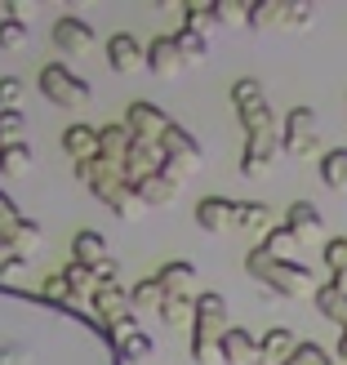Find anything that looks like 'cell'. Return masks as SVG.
<instances>
[{
  "mask_svg": "<svg viewBox=\"0 0 347 365\" xmlns=\"http://www.w3.org/2000/svg\"><path fill=\"white\" fill-rule=\"evenodd\" d=\"M178 187H182V182L170 178V174H152L143 182H130V192H134L138 205H170V200L178 196Z\"/></svg>",
  "mask_w": 347,
  "mask_h": 365,
  "instance_id": "cell-17",
  "label": "cell"
},
{
  "mask_svg": "<svg viewBox=\"0 0 347 365\" xmlns=\"http://www.w3.org/2000/svg\"><path fill=\"white\" fill-rule=\"evenodd\" d=\"M27 134V116L23 112H0V148H14Z\"/></svg>",
  "mask_w": 347,
  "mask_h": 365,
  "instance_id": "cell-36",
  "label": "cell"
},
{
  "mask_svg": "<svg viewBox=\"0 0 347 365\" xmlns=\"http://www.w3.org/2000/svg\"><path fill=\"white\" fill-rule=\"evenodd\" d=\"M125 152H130V130L125 125H103L98 130V160L112 170H125Z\"/></svg>",
  "mask_w": 347,
  "mask_h": 365,
  "instance_id": "cell-18",
  "label": "cell"
},
{
  "mask_svg": "<svg viewBox=\"0 0 347 365\" xmlns=\"http://www.w3.org/2000/svg\"><path fill=\"white\" fill-rule=\"evenodd\" d=\"M125 130H130V138H143V143H160L165 138V130H170V116L160 112L156 103H147V98H134V103H125Z\"/></svg>",
  "mask_w": 347,
  "mask_h": 365,
  "instance_id": "cell-6",
  "label": "cell"
},
{
  "mask_svg": "<svg viewBox=\"0 0 347 365\" xmlns=\"http://www.w3.org/2000/svg\"><path fill=\"white\" fill-rule=\"evenodd\" d=\"M0 170H5V174H27L31 170V148H27V143L0 148Z\"/></svg>",
  "mask_w": 347,
  "mask_h": 365,
  "instance_id": "cell-33",
  "label": "cell"
},
{
  "mask_svg": "<svg viewBox=\"0 0 347 365\" xmlns=\"http://www.w3.org/2000/svg\"><path fill=\"white\" fill-rule=\"evenodd\" d=\"M23 267H27V254H18V250H0V277H18Z\"/></svg>",
  "mask_w": 347,
  "mask_h": 365,
  "instance_id": "cell-41",
  "label": "cell"
},
{
  "mask_svg": "<svg viewBox=\"0 0 347 365\" xmlns=\"http://www.w3.org/2000/svg\"><path fill=\"white\" fill-rule=\"evenodd\" d=\"M241 125H245V134L249 138H259V134H276V116H271V107L259 103V107H241Z\"/></svg>",
  "mask_w": 347,
  "mask_h": 365,
  "instance_id": "cell-26",
  "label": "cell"
},
{
  "mask_svg": "<svg viewBox=\"0 0 347 365\" xmlns=\"http://www.w3.org/2000/svg\"><path fill=\"white\" fill-rule=\"evenodd\" d=\"M259 103H267V98H263V85L254 81V76L232 85V107H236V112H241V107H259Z\"/></svg>",
  "mask_w": 347,
  "mask_h": 365,
  "instance_id": "cell-34",
  "label": "cell"
},
{
  "mask_svg": "<svg viewBox=\"0 0 347 365\" xmlns=\"http://www.w3.org/2000/svg\"><path fill=\"white\" fill-rule=\"evenodd\" d=\"M107 259V241H103V232H76V241H71V263H81V267H89L94 272L98 263Z\"/></svg>",
  "mask_w": 347,
  "mask_h": 365,
  "instance_id": "cell-21",
  "label": "cell"
},
{
  "mask_svg": "<svg viewBox=\"0 0 347 365\" xmlns=\"http://www.w3.org/2000/svg\"><path fill=\"white\" fill-rule=\"evenodd\" d=\"M232 205L227 196H200L196 200V227L200 232H227L232 227Z\"/></svg>",
  "mask_w": 347,
  "mask_h": 365,
  "instance_id": "cell-16",
  "label": "cell"
},
{
  "mask_svg": "<svg viewBox=\"0 0 347 365\" xmlns=\"http://www.w3.org/2000/svg\"><path fill=\"white\" fill-rule=\"evenodd\" d=\"M18 227H23V214H18V205H14L5 192H0V250H9V245H14Z\"/></svg>",
  "mask_w": 347,
  "mask_h": 365,
  "instance_id": "cell-29",
  "label": "cell"
},
{
  "mask_svg": "<svg viewBox=\"0 0 347 365\" xmlns=\"http://www.w3.org/2000/svg\"><path fill=\"white\" fill-rule=\"evenodd\" d=\"M160 152H165V170H160V174H170V178H178V182L205 165L200 143L182 130V125H170V130H165V138H160Z\"/></svg>",
  "mask_w": 347,
  "mask_h": 365,
  "instance_id": "cell-4",
  "label": "cell"
},
{
  "mask_svg": "<svg viewBox=\"0 0 347 365\" xmlns=\"http://www.w3.org/2000/svg\"><path fill=\"white\" fill-rule=\"evenodd\" d=\"M232 227H241L245 236H263L276 227V214H271V205H263V200H236L232 205Z\"/></svg>",
  "mask_w": 347,
  "mask_h": 365,
  "instance_id": "cell-11",
  "label": "cell"
},
{
  "mask_svg": "<svg viewBox=\"0 0 347 365\" xmlns=\"http://www.w3.org/2000/svg\"><path fill=\"white\" fill-rule=\"evenodd\" d=\"M321 259H325V267H330V277H347V236H330Z\"/></svg>",
  "mask_w": 347,
  "mask_h": 365,
  "instance_id": "cell-35",
  "label": "cell"
},
{
  "mask_svg": "<svg viewBox=\"0 0 347 365\" xmlns=\"http://www.w3.org/2000/svg\"><path fill=\"white\" fill-rule=\"evenodd\" d=\"M299 348V339H294V330H285V325H271V330L259 339V352H263V365H281V361H289V352Z\"/></svg>",
  "mask_w": 347,
  "mask_h": 365,
  "instance_id": "cell-20",
  "label": "cell"
},
{
  "mask_svg": "<svg viewBox=\"0 0 347 365\" xmlns=\"http://www.w3.org/2000/svg\"><path fill=\"white\" fill-rule=\"evenodd\" d=\"M276 156H281V134H259V138H249L245 143V156H241V174L254 178V174H263L276 165Z\"/></svg>",
  "mask_w": 347,
  "mask_h": 365,
  "instance_id": "cell-12",
  "label": "cell"
},
{
  "mask_svg": "<svg viewBox=\"0 0 347 365\" xmlns=\"http://www.w3.org/2000/svg\"><path fill=\"white\" fill-rule=\"evenodd\" d=\"M41 294H45L49 303H76V294L67 289V281H63V277H49V281L41 285Z\"/></svg>",
  "mask_w": 347,
  "mask_h": 365,
  "instance_id": "cell-40",
  "label": "cell"
},
{
  "mask_svg": "<svg viewBox=\"0 0 347 365\" xmlns=\"http://www.w3.org/2000/svg\"><path fill=\"white\" fill-rule=\"evenodd\" d=\"M192 307H196V294H160L156 317L165 325H187L192 330Z\"/></svg>",
  "mask_w": 347,
  "mask_h": 365,
  "instance_id": "cell-23",
  "label": "cell"
},
{
  "mask_svg": "<svg viewBox=\"0 0 347 365\" xmlns=\"http://www.w3.org/2000/svg\"><path fill=\"white\" fill-rule=\"evenodd\" d=\"M214 9V23H249V9L241 5H209Z\"/></svg>",
  "mask_w": 347,
  "mask_h": 365,
  "instance_id": "cell-42",
  "label": "cell"
},
{
  "mask_svg": "<svg viewBox=\"0 0 347 365\" xmlns=\"http://www.w3.org/2000/svg\"><path fill=\"white\" fill-rule=\"evenodd\" d=\"M285 227L294 232V241H312V236L325 232V214L312 205V200H294V205L285 210Z\"/></svg>",
  "mask_w": 347,
  "mask_h": 365,
  "instance_id": "cell-14",
  "label": "cell"
},
{
  "mask_svg": "<svg viewBox=\"0 0 347 365\" xmlns=\"http://www.w3.org/2000/svg\"><path fill=\"white\" fill-rule=\"evenodd\" d=\"M160 294H165V289H160V281H156V277H143V281L130 289V307H134V312H143V307H160Z\"/></svg>",
  "mask_w": 347,
  "mask_h": 365,
  "instance_id": "cell-31",
  "label": "cell"
},
{
  "mask_svg": "<svg viewBox=\"0 0 347 365\" xmlns=\"http://www.w3.org/2000/svg\"><path fill=\"white\" fill-rule=\"evenodd\" d=\"M76 178H81L85 187L94 192L116 218H134V205H138V200H134V192H130V182H125L120 170L103 165V160L94 156V160H81V165H76Z\"/></svg>",
  "mask_w": 347,
  "mask_h": 365,
  "instance_id": "cell-3",
  "label": "cell"
},
{
  "mask_svg": "<svg viewBox=\"0 0 347 365\" xmlns=\"http://www.w3.org/2000/svg\"><path fill=\"white\" fill-rule=\"evenodd\" d=\"M187 67V58L178 53V41L174 36H156V41L147 45V71L152 76H174V71Z\"/></svg>",
  "mask_w": 347,
  "mask_h": 365,
  "instance_id": "cell-15",
  "label": "cell"
},
{
  "mask_svg": "<svg viewBox=\"0 0 347 365\" xmlns=\"http://www.w3.org/2000/svg\"><path fill=\"white\" fill-rule=\"evenodd\" d=\"M63 152L76 160H94L98 156V130H89V125H67L63 130Z\"/></svg>",
  "mask_w": 347,
  "mask_h": 365,
  "instance_id": "cell-19",
  "label": "cell"
},
{
  "mask_svg": "<svg viewBox=\"0 0 347 365\" xmlns=\"http://www.w3.org/2000/svg\"><path fill=\"white\" fill-rule=\"evenodd\" d=\"M107 63H112L120 76H130V71H138V63H147V49L138 45V36L116 31L112 41H107Z\"/></svg>",
  "mask_w": 347,
  "mask_h": 365,
  "instance_id": "cell-13",
  "label": "cell"
},
{
  "mask_svg": "<svg viewBox=\"0 0 347 365\" xmlns=\"http://www.w3.org/2000/svg\"><path fill=\"white\" fill-rule=\"evenodd\" d=\"M156 281H160V289H165V294H187V285L196 281V267L192 263H165V267H160L156 272Z\"/></svg>",
  "mask_w": 347,
  "mask_h": 365,
  "instance_id": "cell-25",
  "label": "cell"
},
{
  "mask_svg": "<svg viewBox=\"0 0 347 365\" xmlns=\"http://www.w3.org/2000/svg\"><path fill=\"white\" fill-rule=\"evenodd\" d=\"M227 334V299L223 294H196L192 307V356L200 365L218 361V339Z\"/></svg>",
  "mask_w": 347,
  "mask_h": 365,
  "instance_id": "cell-2",
  "label": "cell"
},
{
  "mask_svg": "<svg viewBox=\"0 0 347 365\" xmlns=\"http://www.w3.org/2000/svg\"><path fill=\"white\" fill-rule=\"evenodd\" d=\"M338 361H347V330L338 334Z\"/></svg>",
  "mask_w": 347,
  "mask_h": 365,
  "instance_id": "cell-43",
  "label": "cell"
},
{
  "mask_svg": "<svg viewBox=\"0 0 347 365\" xmlns=\"http://www.w3.org/2000/svg\"><path fill=\"white\" fill-rule=\"evenodd\" d=\"M41 94L58 107H85L89 103V85L76 76V71H67L63 63H45L41 67Z\"/></svg>",
  "mask_w": 347,
  "mask_h": 365,
  "instance_id": "cell-5",
  "label": "cell"
},
{
  "mask_svg": "<svg viewBox=\"0 0 347 365\" xmlns=\"http://www.w3.org/2000/svg\"><path fill=\"white\" fill-rule=\"evenodd\" d=\"M58 277L67 281V289H71V294H76V299H89V294H94V289H98L94 272H89V267H81V263H67V267L58 272Z\"/></svg>",
  "mask_w": 347,
  "mask_h": 365,
  "instance_id": "cell-28",
  "label": "cell"
},
{
  "mask_svg": "<svg viewBox=\"0 0 347 365\" xmlns=\"http://www.w3.org/2000/svg\"><path fill=\"white\" fill-rule=\"evenodd\" d=\"M281 152H289V156H312L316 152V112L312 107H289L285 112Z\"/></svg>",
  "mask_w": 347,
  "mask_h": 365,
  "instance_id": "cell-7",
  "label": "cell"
},
{
  "mask_svg": "<svg viewBox=\"0 0 347 365\" xmlns=\"http://www.w3.org/2000/svg\"><path fill=\"white\" fill-rule=\"evenodd\" d=\"M312 299H316V307L338 325V330H347V289H338L334 281H325V285H316Z\"/></svg>",
  "mask_w": 347,
  "mask_h": 365,
  "instance_id": "cell-22",
  "label": "cell"
},
{
  "mask_svg": "<svg viewBox=\"0 0 347 365\" xmlns=\"http://www.w3.org/2000/svg\"><path fill=\"white\" fill-rule=\"evenodd\" d=\"M321 182L330 192H347V148H330L321 156Z\"/></svg>",
  "mask_w": 347,
  "mask_h": 365,
  "instance_id": "cell-24",
  "label": "cell"
},
{
  "mask_svg": "<svg viewBox=\"0 0 347 365\" xmlns=\"http://www.w3.org/2000/svg\"><path fill=\"white\" fill-rule=\"evenodd\" d=\"M294 245H299V241H294V232H289L285 223H281V227H271V232H267V241H263V250H267V254H276V259H289V250H294Z\"/></svg>",
  "mask_w": 347,
  "mask_h": 365,
  "instance_id": "cell-38",
  "label": "cell"
},
{
  "mask_svg": "<svg viewBox=\"0 0 347 365\" xmlns=\"http://www.w3.org/2000/svg\"><path fill=\"white\" fill-rule=\"evenodd\" d=\"M174 41H178V53L187 63H200L209 53V41H205V31H196V27H182V31H174Z\"/></svg>",
  "mask_w": 347,
  "mask_h": 365,
  "instance_id": "cell-27",
  "label": "cell"
},
{
  "mask_svg": "<svg viewBox=\"0 0 347 365\" xmlns=\"http://www.w3.org/2000/svg\"><path fill=\"white\" fill-rule=\"evenodd\" d=\"M281 365H338V356H330L321 343H299V348L289 352V361H281Z\"/></svg>",
  "mask_w": 347,
  "mask_h": 365,
  "instance_id": "cell-32",
  "label": "cell"
},
{
  "mask_svg": "<svg viewBox=\"0 0 347 365\" xmlns=\"http://www.w3.org/2000/svg\"><path fill=\"white\" fill-rule=\"evenodd\" d=\"M27 45V23L23 18H0V49H23Z\"/></svg>",
  "mask_w": 347,
  "mask_h": 365,
  "instance_id": "cell-37",
  "label": "cell"
},
{
  "mask_svg": "<svg viewBox=\"0 0 347 365\" xmlns=\"http://www.w3.org/2000/svg\"><path fill=\"white\" fill-rule=\"evenodd\" d=\"M245 272L259 285H267L271 294H285V299H312L316 294V281H312V272H307L303 263L276 259V254H267L263 245H254L245 254Z\"/></svg>",
  "mask_w": 347,
  "mask_h": 365,
  "instance_id": "cell-1",
  "label": "cell"
},
{
  "mask_svg": "<svg viewBox=\"0 0 347 365\" xmlns=\"http://www.w3.org/2000/svg\"><path fill=\"white\" fill-rule=\"evenodd\" d=\"M116 348H120V356H125V361H147V356L156 352V348H152V339L143 334V330L120 334V339H116Z\"/></svg>",
  "mask_w": 347,
  "mask_h": 365,
  "instance_id": "cell-30",
  "label": "cell"
},
{
  "mask_svg": "<svg viewBox=\"0 0 347 365\" xmlns=\"http://www.w3.org/2000/svg\"><path fill=\"white\" fill-rule=\"evenodd\" d=\"M312 14H316L312 5H276V0H263V5L249 9V27H254V31H263V27H271V23H281V27H303Z\"/></svg>",
  "mask_w": 347,
  "mask_h": 365,
  "instance_id": "cell-8",
  "label": "cell"
},
{
  "mask_svg": "<svg viewBox=\"0 0 347 365\" xmlns=\"http://www.w3.org/2000/svg\"><path fill=\"white\" fill-rule=\"evenodd\" d=\"M218 361H227V365H263L259 339H254L249 330H236V325H227V334L218 339Z\"/></svg>",
  "mask_w": 347,
  "mask_h": 365,
  "instance_id": "cell-9",
  "label": "cell"
},
{
  "mask_svg": "<svg viewBox=\"0 0 347 365\" xmlns=\"http://www.w3.org/2000/svg\"><path fill=\"white\" fill-rule=\"evenodd\" d=\"M53 45H58V53H67V58L89 53V49H94V27L67 14V18H58V23H53Z\"/></svg>",
  "mask_w": 347,
  "mask_h": 365,
  "instance_id": "cell-10",
  "label": "cell"
},
{
  "mask_svg": "<svg viewBox=\"0 0 347 365\" xmlns=\"http://www.w3.org/2000/svg\"><path fill=\"white\" fill-rule=\"evenodd\" d=\"M23 81L18 76H0V112H18V103H23Z\"/></svg>",
  "mask_w": 347,
  "mask_h": 365,
  "instance_id": "cell-39",
  "label": "cell"
}]
</instances>
